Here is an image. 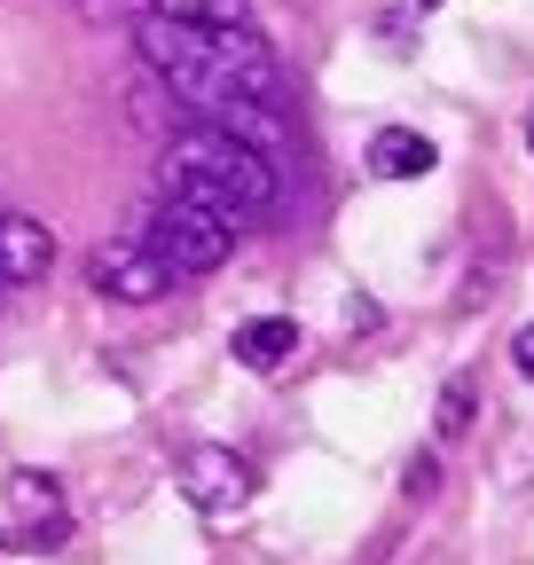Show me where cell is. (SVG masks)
<instances>
[{"instance_id": "1", "label": "cell", "mask_w": 534, "mask_h": 565, "mask_svg": "<svg viewBox=\"0 0 534 565\" xmlns=\"http://www.w3.org/2000/svg\"><path fill=\"white\" fill-rule=\"evenodd\" d=\"M134 55H142L181 103L213 110V126H228L236 110H276V103H284V71H276V55H267L244 24L213 32V24L142 17V24H134Z\"/></svg>"}, {"instance_id": "2", "label": "cell", "mask_w": 534, "mask_h": 565, "mask_svg": "<svg viewBox=\"0 0 534 565\" xmlns=\"http://www.w3.org/2000/svg\"><path fill=\"white\" fill-rule=\"evenodd\" d=\"M158 181H165V196H189V204L221 212V221H259V212H276V196H284L276 158H267L259 141L213 126V118L205 126H181L165 141Z\"/></svg>"}, {"instance_id": "3", "label": "cell", "mask_w": 534, "mask_h": 565, "mask_svg": "<svg viewBox=\"0 0 534 565\" xmlns=\"http://www.w3.org/2000/svg\"><path fill=\"white\" fill-rule=\"evenodd\" d=\"M158 259H165V275L181 282V275H213L228 252H236V221H221V212H205V204H189V196H158L150 204V221L134 228Z\"/></svg>"}, {"instance_id": "4", "label": "cell", "mask_w": 534, "mask_h": 565, "mask_svg": "<svg viewBox=\"0 0 534 565\" xmlns=\"http://www.w3.org/2000/svg\"><path fill=\"white\" fill-rule=\"evenodd\" d=\"M87 282H95L103 299H118V307H150V299L173 291L165 259H158L142 236H110V244H95V252H87Z\"/></svg>"}, {"instance_id": "5", "label": "cell", "mask_w": 534, "mask_h": 565, "mask_svg": "<svg viewBox=\"0 0 534 565\" xmlns=\"http://www.w3.org/2000/svg\"><path fill=\"white\" fill-rule=\"evenodd\" d=\"M173 479H181V494H189V503L205 511V519H236V511L252 503V463H244L236 448H213V440H205V448H189Z\"/></svg>"}, {"instance_id": "6", "label": "cell", "mask_w": 534, "mask_h": 565, "mask_svg": "<svg viewBox=\"0 0 534 565\" xmlns=\"http://www.w3.org/2000/svg\"><path fill=\"white\" fill-rule=\"evenodd\" d=\"M47 267H55V236L32 221V212H0V282L24 291V282H40Z\"/></svg>"}, {"instance_id": "7", "label": "cell", "mask_w": 534, "mask_h": 565, "mask_svg": "<svg viewBox=\"0 0 534 565\" xmlns=\"http://www.w3.org/2000/svg\"><path fill=\"white\" fill-rule=\"evenodd\" d=\"M9 503H17V519H24V550H55L63 542V494H55V479H40V471H9Z\"/></svg>"}, {"instance_id": "8", "label": "cell", "mask_w": 534, "mask_h": 565, "mask_svg": "<svg viewBox=\"0 0 534 565\" xmlns=\"http://www.w3.org/2000/svg\"><path fill=\"white\" fill-rule=\"evenodd\" d=\"M228 345H236L244 370L276 377V370H291V353H299V322H291V315H259V322H236Z\"/></svg>"}, {"instance_id": "9", "label": "cell", "mask_w": 534, "mask_h": 565, "mask_svg": "<svg viewBox=\"0 0 534 565\" xmlns=\"http://www.w3.org/2000/svg\"><path fill=\"white\" fill-rule=\"evenodd\" d=\"M432 166H440V150H432L425 134H409V126H385V134L370 141V173H377V181H425Z\"/></svg>"}, {"instance_id": "10", "label": "cell", "mask_w": 534, "mask_h": 565, "mask_svg": "<svg viewBox=\"0 0 534 565\" xmlns=\"http://www.w3.org/2000/svg\"><path fill=\"white\" fill-rule=\"evenodd\" d=\"M150 17H173V24H213V32H228V24H244V0H150Z\"/></svg>"}, {"instance_id": "11", "label": "cell", "mask_w": 534, "mask_h": 565, "mask_svg": "<svg viewBox=\"0 0 534 565\" xmlns=\"http://www.w3.org/2000/svg\"><path fill=\"white\" fill-rule=\"evenodd\" d=\"M463 424H472V377H448V393H440V433L456 440Z\"/></svg>"}, {"instance_id": "12", "label": "cell", "mask_w": 534, "mask_h": 565, "mask_svg": "<svg viewBox=\"0 0 534 565\" xmlns=\"http://www.w3.org/2000/svg\"><path fill=\"white\" fill-rule=\"evenodd\" d=\"M511 362H519V377H534V322L511 338Z\"/></svg>"}, {"instance_id": "13", "label": "cell", "mask_w": 534, "mask_h": 565, "mask_svg": "<svg viewBox=\"0 0 534 565\" xmlns=\"http://www.w3.org/2000/svg\"><path fill=\"white\" fill-rule=\"evenodd\" d=\"M526 141H534V118H526Z\"/></svg>"}]
</instances>
